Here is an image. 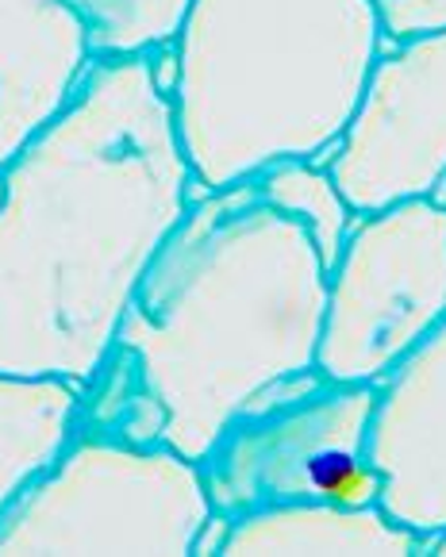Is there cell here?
I'll return each mask as SVG.
<instances>
[{
	"label": "cell",
	"instance_id": "1",
	"mask_svg": "<svg viewBox=\"0 0 446 557\" xmlns=\"http://www.w3.org/2000/svg\"><path fill=\"white\" fill-rule=\"evenodd\" d=\"M197 197L147 54L92 58L66 108L0 173V373L82 388Z\"/></svg>",
	"mask_w": 446,
	"mask_h": 557
},
{
	"label": "cell",
	"instance_id": "2",
	"mask_svg": "<svg viewBox=\"0 0 446 557\" xmlns=\"http://www.w3.org/2000/svg\"><path fill=\"white\" fill-rule=\"evenodd\" d=\"M323 296L327 265L308 227L255 181L193 200L112 343L165 408L162 446L197 461L262 388L315 369Z\"/></svg>",
	"mask_w": 446,
	"mask_h": 557
},
{
	"label": "cell",
	"instance_id": "3",
	"mask_svg": "<svg viewBox=\"0 0 446 557\" xmlns=\"http://www.w3.org/2000/svg\"><path fill=\"white\" fill-rule=\"evenodd\" d=\"M373 0H193L174 127L205 193L339 143L381 54Z\"/></svg>",
	"mask_w": 446,
	"mask_h": 557
},
{
	"label": "cell",
	"instance_id": "4",
	"mask_svg": "<svg viewBox=\"0 0 446 557\" xmlns=\"http://www.w3.org/2000/svg\"><path fill=\"white\" fill-rule=\"evenodd\" d=\"M212 516L197 461L170 446L70 438L0 516V557L193 554Z\"/></svg>",
	"mask_w": 446,
	"mask_h": 557
},
{
	"label": "cell",
	"instance_id": "5",
	"mask_svg": "<svg viewBox=\"0 0 446 557\" xmlns=\"http://www.w3.org/2000/svg\"><path fill=\"white\" fill-rule=\"evenodd\" d=\"M370 411L373 385L327 381L320 369L262 388L197 458L212 511L235 519L282 504L377 508Z\"/></svg>",
	"mask_w": 446,
	"mask_h": 557
},
{
	"label": "cell",
	"instance_id": "6",
	"mask_svg": "<svg viewBox=\"0 0 446 557\" xmlns=\"http://www.w3.org/2000/svg\"><path fill=\"white\" fill-rule=\"evenodd\" d=\"M446 320V205L400 200L358 215L327 270L315 369L377 385Z\"/></svg>",
	"mask_w": 446,
	"mask_h": 557
},
{
	"label": "cell",
	"instance_id": "7",
	"mask_svg": "<svg viewBox=\"0 0 446 557\" xmlns=\"http://www.w3.org/2000/svg\"><path fill=\"white\" fill-rule=\"evenodd\" d=\"M327 173L355 215L446 185V32L381 42Z\"/></svg>",
	"mask_w": 446,
	"mask_h": 557
},
{
	"label": "cell",
	"instance_id": "8",
	"mask_svg": "<svg viewBox=\"0 0 446 557\" xmlns=\"http://www.w3.org/2000/svg\"><path fill=\"white\" fill-rule=\"evenodd\" d=\"M366 454L377 508L420 539L446 531V320L373 385Z\"/></svg>",
	"mask_w": 446,
	"mask_h": 557
},
{
	"label": "cell",
	"instance_id": "9",
	"mask_svg": "<svg viewBox=\"0 0 446 557\" xmlns=\"http://www.w3.org/2000/svg\"><path fill=\"white\" fill-rule=\"evenodd\" d=\"M89 62L66 0H0V173L66 108Z\"/></svg>",
	"mask_w": 446,
	"mask_h": 557
},
{
	"label": "cell",
	"instance_id": "10",
	"mask_svg": "<svg viewBox=\"0 0 446 557\" xmlns=\"http://www.w3.org/2000/svg\"><path fill=\"white\" fill-rule=\"evenodd\" d=\"M258 554H350V557H416L428 539L388 519L381 508H335V504H282L232 519L223 557Z\"/></svg>",
	"mask_w": 446,
	"mask_h": 557
},
{
	"label": "cell",
	"instance_id": "11",
	"mask_svg": "<svg viewBox=\"0 0 446 557\" xmlns=\"http://www.w3.org/2000/svg\"><path fill=\"white\" fill-rule=\"evenodd\" d=\"M77 385L0 373V516L74 438Z\"/></svg>",
	"mask_w": 446,
	"mask_h": 557
},
{
	"label": "cell",
	"instance_id": "12",
	"mask_svg": "<svg viewBox=\"0 0 446 557\" xmlns=\"http://www.w3.org/2000/svg\"><path fill=\"white\" fill-rule=\"evenodd\" d=\"M255 189L262 193V200H270L273 208H282L285 215L305 223L315 250H320L323 265L331 270V262H335L343 250V238H347V231L355 227V220H358L355 208L347 205V197H343L339 185H335V177H331L323 165L308 162V158H293V162H277L258 173Z\"/></svg>",
	"mask_w": 446,
	"mask_h": 557
},
{
	"label": "cell",
	"instance_id": "13",
	"mask_svg": "<svg viewBox=\"0 0 446 557\" xmlns=\"http://www.w3.org/2000/svg\"><path fill=\"white\" fill-rule=\"evenodd\" d=\"M92 58H132L174 42L193 0H66Z\"/></svg>",
	"mask_w": 446,
	"mask_h": 557
},
{
	"label": "cell",
	"instance_id": "14",
	"mask_svg": "<svg viewBox=\"0 0 446 557\" xmlns=\"http://www.w3.org/2000/svg\"><path fill=\"white\" fill-rule=\"evenodd\" d=\"M373 9L388 42L446 32V0H373Z\"/></svg>",
	"mask_w": 446,
	"mask_h": 557
},
{
	"label": "cell",
	"instance_id": "15",
	"mask_svg": "<svg viewBox=\"0 0 446 557\" xmlns=\"http://www.w3.org/2000/svg\"><path fill=\"white\" fill-rule=\"evenodd\" d=\"M428 554H438V557H446V531H443V534H435V539L428 542Z\"/></svg>",
	"mask_w": 446,
	"mask_h": 557
}]
</instances>
